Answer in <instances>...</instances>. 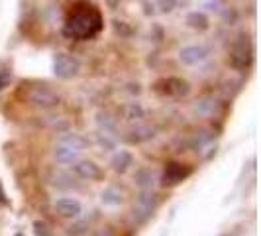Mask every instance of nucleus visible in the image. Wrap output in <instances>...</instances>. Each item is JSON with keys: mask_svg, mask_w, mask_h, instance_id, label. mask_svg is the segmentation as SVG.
<instances>
[{"mask_svg": "<svg viewBox=\"0 0 261 236\" xmlns=\"http://www.w3.org/2000/svg\"><path fill=\"white\" fill-rule=\"evenodd\" d=\"M102 30V16L91 2L81 0L73 6L65 20V36L75 39H92Z\"/></svg>", "mask_w": 261, "mask_h": 236, "instance_id": "1", "label": "nucleus"}, {"mask_svg": "<svg viewBox=\"0 0 261 236\" xmlns=\"http://www.w3.org/2000/svg\"><path fill=\"white\" fill-rule=\"evenodd\" d=\"M230 63L236 69H249L251 63H253V48L248 39H244V36L238 39L232 48V53H230Z\"/></svg>", "mask_w": 261, "mask_h": 236, "instance_id": "2", "label": "nucleus"}, {"mask_svg": "<svg viewBox=\"0 0 261 236\" xmlns=\"http://www.w3.org/2000/svg\"><path fill=\"white\" fill-rule=\"evenodd\" d=\"M81 71V61L75 55L69 53H57L53 57V73L59 79H71Z\"/></svg>", "mask_w": 261, "mask_h": 236, "instance_id": "3", "label": "nucleus"}, {"mask_svg": "<svg viewBox=\"0 0 261 236\" xmlns=\"http://www.w3.org/2000/svg\"><path fill=\"white\" fill-rule=\"evenodd\" d=\"M28 101L32 103V105L36 106H41V108H51V106H57L59 105V95L49 89L47 85H36V87H32L30 91H28Z\"/></svg>", "mask_w": 261, "mask_h": 236, "instance_id": "4", "label": "nucleus"}, {"mask_svg": "<svg viewBox=\"0 0 261 236\" xmlns=\"http://www.w3.org/2000/svg\"><path fill=\"white\" fill-rule=\"evenodd\" d=\"M193 173V170L189 168V166H185V163H179V161H169L167 166H165V170H163V175H161V183L163 185H179L181 181H185L189 175Z\"/></svg>", "mask_w": 261, "mask_h": 236, "instance_id": "5", "label": "nucleus"}, {"mask_svg": "<svg viewBox=\"0 0 261 236\" xmlns=\"http://www.w3.org/2000/svg\"><path fill=\"white\" fill-rule=\"evenodd\" d=\"M155 89L167 97H181V95H187L189 92V83L183 81V79H177V77H169V79H163L159 81L155 85Z\"/></svg>", "mask_w": 261, "mask_h": 236, "instance_id": "6", "label": "nucleus"}, {"mask_svg": "<svg viewBox=\"0 0 261 236\" xmlns=\"http://www.w3.org/2000/svg\"><path fill=\"white\" fill-rule=\"evenodd\" d=\"M73 171L77 173L81 179H87V181H98L102 177V170L100 166H96L92 159H81L73 166Z\"/></svg>", "mask_w": 261, "mask_h": 236, "instance_id": "7", "label": "nucleus"}, {"mask_svg": "<svg viewBox=\"0 0 261 236\" xmlns=\"http://www.w3.org/2000/svg\"><path fill=\"white\" fill-rule=\"evenodd\" d=\"M208 53L210 52L204 45H187L179 52V59L185 65H196V63H202L208 57Z\"/></svg>", "mask_w": 261, "mask_h": 236, "instance_id": "8", "label": "nucleus"}, {"mask_svg": "<svg viewBox=\"0 0 261 236\" xmlns=\"http://www.w3.org/2000/svg\"><path fill=\"white\" fill-rule=\"evenodd\" d=\"M55 210H57V215L59 217H65V219H77L79 215H81V203H79L77 199H57L55 201Z\"/></svg>", "mask_w": 261, "mask_h": 236, "instance_id": "9", "label": "nucleus"}, {"mask_svg": "<svg viewBox=\"0 0 261 236\" xmlns=\"http://www.w3.org/2000/svg\"><path fill=\"white\" fill-rule=\"evenodd\" d=\"M79 154H81V152L73 150V148H67V146H63V144H57L55 146V150H53L55 159L61 161V163H73V161L79 157Z\"/></svg>", "mask_w": 261, "mask_h": 236, "instance_id": "10", "label": "nucleus"}, {"mask_svg": "<svg viewBox=\"0 0 261 236\" xmlns=\"http://www.w3.org/2000/svg\"><path fill=\"white\" fill-rule=\"evenodd\" d=\"M112 168H114V171H120V173H124V171L130 168L132 163H134V157H132L130 152H126V150H120L118 154H114V157H112Z\"/></svg>", "mask_w": 261, "mask_h": 236, "instance_id": "11", "label": "nucleus"}, {"mask_svg": "<svg viewBox=\"0 0 261 236\" xmlns=\"http://www.w3.org/2000/svg\"><path fill=\"white\" fill-rule=\"evenodd\" d=\"M59 144L67 146V148H73V150H77V152H83V150L87 148V140H85L81 134H75V132H71V134H65V136H61Z\"/></svg>", "mask_w": 261, "mask_h": 236, "instance_id": "12", "label": "nucleus"}, {"mask_svg": "<svg viewBox=\"0 0 261 236\" xmlns=\"http://www.w3.org/2000/svg\"><path fill=\"white\" fill-rule=\"evenodd\" d=\"M187 24L191 28H195V30H206L208 28V18H206V14L204 12H191L187 16Z\"/></svg>", "mask_w": 261, "mask_h": 236, "instance_id": "13", "label": "nucleus"}, {"mask_svg": "<svg viewBox=\"0 0 261 236\" xmlns=\"http://www.w3.org/2000/svg\"><path fill=\"white\" fill-rule=\"evenodd\" d=\"M100 199H102V203L108 205V207H118L122 203V193L118 189H114V187H108V189L102 191Z\"/></svg>", "mask_w": 261, "mask_h": 236, "instance_id": "14", "label": "nucleus"}, {"mask_svg": "<svg viewBox=\"0 0 261 236\" xmlns=\"http://www.w3.org/2000/svg\"><path fill=\"white\" fill-rule=\"evenodd\" d=\"M136 183L140 185L142 189H151V185H153V171L144 168V170H138L136 171Z\"/></svg>", "mask_w": 261, "mask_h": 236, "instance_id": "15", "label": "nucleus"}, {"mask_svg": "<svg viewBox=\"0 0 261 236\" xmlns=\"http://www.w3.org/2000/svg\"><path fill=\"white\" fill-rule=\"evenodd\" d=\"M132 134H134V136H132L134 142H145V140H149V138L155 136V128H151V126H142V128H136Z\"/></svg>", "mask_w": 261, "mask_h": 236, "instance_id": "16", "label": "nucleus"}, {"mask_svg": "<svg viewBox=\"0 0 261 236\" xmlns=\"http://www.w3.org/2000/svg\"><path fill=\"white\" fill-rule=\"evenodd\" d=\"M51 183L57 185V187H71V185H73V179H71V175H69V173H63V171H53Z\"/></svg>", "mask_w": 261, "mask_h": 236, "instance_id": "17", "label": "nucleus"}, {"mask_svg": "<svg viewBox=\"0 0 261 236\" xmlns=\"http://www.w3.org/2000/svg\"><path fill=\"white\" fill-rule=\"evenodd\" d=\"M216 108V101L212 99H204V101H198L195 105V112L196 114H212Z\"/></svg>", "mask_w": 261, "mask_h": 236, "instance_id": "18", "label": "nucleus"}, {"mask_svg": "<svg viewBox=\"0 0 261 236\" xmlns=\"http://www.w3.org/2000/svg\"><path fill=\"white\" fill-rule=\"evenodd\" d=\"M144 116V108L138 105V103H132L126 106V118L128 120H138V118Z\"/></svg>", "mask_w": 261, "mask_h": 236, "instance_id": "19", "label": "nucleus"}, {"mask_svg": "<svg viewBox=\"0 0 261 236\" xmlns=\"http://www.w3.org/2000/svg\"><path fill=\"white\" fill-rule=\"evenodd\" d=\"M12 81V71L10 69H0V91H4Z\"/></svg>", "mask_w": 261, "mask_h": 236, "instance_id": "20", "label": "nucleus"}, {"mask_svg": "<svg viewBox=\"0 0 261 236\" xmlns=\"http://www.w3.org/2000/svg\"><path fill=\"white\" fill-rule=\"evenodd\" d=\"M98 124L105 128V132H108V130H112V128H114V124H116V122L110 118V114H98Z\"/></svg>", "mask_w": 261, "mask_h": 236, "instance_id": "21", "label": "nucleus"}, {"mask_svg": "<svg viewBox=\"0 0 261 236\" xmlns=\"http://www.w3.org/2000/svg\"><path fill=\"white\" fill-rule=\"evenodd\" d=\"M34 232H36V236H51L47 224L41 223V221H36V223H34Z\"/></svg>", "mask_w": 261, "mask_h": 236, "instance_id": "22", "label": "nucleus"}, {"mask_svg": "<svg viewBox=\"0 0 261 236\" xmlns=\"http://www.w3.org/2000/svg\"><path fill=\"white\" fill-rule=\"evenodd\" d=\"M157 4H159V8H161V12H165V14L173 12V8L177 6L175 0H157Z\"/></svg>", "mask_w": 261, "mask_h": 236, "instance_id": "23", "label": "nucleus"}, {"mask_svg": "<svg viewBox=\"0 0 261 236\" xmlns=\"http://www.w3.org/2000/svg\"><path fill=\"white\" fill-rule=\"evenodd\" d=\"M0 205H8V199H6V191H4L2 183H0Z\"/></svg>", "mask_w": 261, "mask_h": 236, "instance_id": "24", "label": "nucleus"}, {"mask_svg": "<svg viewBox=\"0 0 261 236\" xmlns=\"http://www.w3.org/2000/svg\"><path fill=\"white\" fill-rule=\"evenodd\" d=\"M98 236H112V234H110V232L106 230V232H100V234H98Z\"/></svg>", "mask_w": 261, "mask_h": 236, "instance_id": "25", "label": "nucleus"}, {"mask_svg": "<svg viewBox=\"0 0 261 236\" xmlns=\"http://www.w3.org/2000/svg\"><path fill=\"white\" fill-rule=\"evenodd\" d=\"M14 236H26V234H22V232H18V234H14Z\"/></svg>", "mask_w": 261, "mask_h": 236, "instance_id": "26", "label": "nucleus"}]
</instances>
